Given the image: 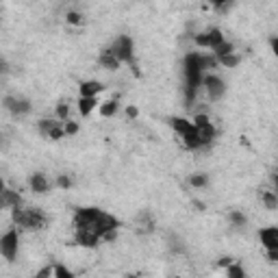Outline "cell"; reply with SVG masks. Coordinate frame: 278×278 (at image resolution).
Returning a JSON list of instances; mask_svg holds the SVG:
<instances>
[{
  "instance_id": "cell-1",
  "label": "cell",
  "mask_w": 278,
  "mask_h": 278,
  "mask_svg": "<svg viewBox=\"0 0 278 278\" xmlns=\"http://www.w3.org/2000/svg\"><path fill=\"white\" fill-rule=\"evenodd\" d=\"M120 222L111 213L96 209V207H87V209H78L74 213V228H89L94 231L98 237L107 235L111 231H118Z\"/></svg>"
},
{
  "instance_id": "cell-2",
  "label": "cell",
  "mask_w": 278,
  "mask_h": 278,
  "mask_svg": "<svg viewBox=\"0 0 278 278\" xmlns=\"http://www.w3.org/2000/svg\"><path fill=\"white\" fill-rule=\"evenodd\" d=\"M11 219L15 226L26 228V231H42V228L48 224V217L44 211L39 209H24L22 204L18 207H11Z\"/></svg>"
},
{
  "instance_id": "cell-3",
  "label": "cell",
  "mask_w": 278,
  "mask_h": 278,
  "mask_svg": "<svg viewBox=\"0 0 278 278\" xmlns=\"http://www.w3.org/2000/svg\"><path fill=\"white\" fill-rule=\"evenodd\" d=\"M109 50L116 54V59L120 63H135V50H133V39H130L128 35H120L116 42H113V46L109 48Z\"/></svg>"
},
{
  "instance_id": "cell-4",
  "label": "cell",
  "mask_w": 278,
  "mask_h": 278,
  "mask_svg": "<svg viewBox=\"0 0 278 278\" xmlns=\"http://www.w3.org/2000/svg\"><path fill=\"white\" fill-rule=\"evenodd\" d=\"M18 243H20L18 231H15V228L7 231L3 237H0V255H3L7 261H13L18 257Z\"/></svg>"
},
{
  "instance_id": "cell-5",
  "label": "cell",
  "mask_w": 278,
  "mask_h": 278,
  "mask_svg": "<svg viewBox=\"0 0 278 278\" xmlns=\"http://www.w3.org/2000/svg\"><path fill=\"white\" fill-rule=\"evenodd\" d=\"M193 126H196V133H198L202 146H209L215 139V126L211 124L207 116H196L193 118Z\"/></svg>"
},
{
  "instance_id": "cell-6",
  "label": "cell",
  "mask_w": 278,
  "mask_h": 278,
  "mask_svg": "<svg viewBox=\"0 0 278 278\" xmlns=\"http://www.w3.org/2000/svg\"><path fill=\"white\" fill-rule=\"evenodd\" d=\"M200 85H204V89H207V94H209L211 100H219V98L226 94V83L219 76H215V74H204Z\"/></svg>"
},
{
  "instance_id": "cell-7",
  "label": "cell",
  "mask_w": 278,
  "mask_h": 278,
  "mask_svg": "<svg viewBox=\"0 0 278 278\" xmlns=\"http://www.w3.org/2000/svg\"><path fill=\"white\" fill-rule=\"evenodd\" d=\"M37 128H39V133H42L44 137L52 139V142H59V139L65 135L63 122H57V120H39Z\"/></svg>"
},
{
  "instance_id": "cell-8",
  "label": "cell",
  "mask_w": 278,
  "mask_h": 278,
  "mask_svg": "<svg viewBox=\"0 0 278 278\" xmlns=\"http://www.w3.org/2000/svg\"><path fill=\"white\" fill-rule=\"evenodd\" d=\"M3 104H5L7 111L13 113V116H26L31 111V102L26 98H20V96H7L3 100Z\"/></svg>"
},
{
  "instance_id": "cell-9",
  "label": "cell",
  "mask_w": 278,
  "mask_h": 278,
  "mask_svg": "<svg viewBox=\"0 0 278 278\" xmlns=\"http://www.w3.org/2000/svg\"><path fill=\"white\" fill-rule=\"evenodd\" d=\"M224 42V35L219 29H211L207 33H202V35L196 37V44H198L200 48H209V50H213V48H217L219 44Z\"/></svg>"
},
{
  "instance_id": "cell-10",
  "label": "cell",
  "mask_w": 278,
  "mask_h": 278,
  "mask_svg": "<svg viewBox=\"0 0 278 278\" xmlns=\"http://www.w3.org/2000/svg\"><path fill=\"white\" fill-rule=\"evenodd\" d=\"M98 241H100V237H98L94 231H89V228H76V243L83 248H96Z\"/></svg>"
},
{
  "instance_id": "cell-11",
  "label": "cell",
  "mask_w": 278,
  "mask_h": 278,
  "mask_svg": "<svg viewBox=\"0 0 278 278\" xmlns=\"http://www.w3.org/2000/svg\"><path fill=\"white\" fill-rule=\"evenodd\" d=\"M259 235H261V243L265 246V250H278V228L276 226H267Z\"/></svg>"
},
{
  "instance_id": "cell-12",
  "label": "cell",
  "mask_w": 278,
  "mask_h": 278,
  "mask_svg": "<svg viewBox=\"0 0 278 278\" xmlns=\"http://www.w3.org/2000/svg\"><path fill=\"white\" fill-rule=\"evenodd\" d=\"M29 185L35 193H48V189H50V181H48L46 174H42V172H35V174L31 176Z\"/></svg>"
},
{
  "instance_id": "cell-13",
  "label": "cell",
  "mask_w": 278,
  "mask_h": 278,
  "mask_svg": "<svg viewBox=\"0 0 278 278\" xmlns=\"http://www.w3.org/2000/svg\"><path fill=\"white\" fill-rule=\"evenodd\" d=\"M170 126L176 130L178 135H185V133H189V130L193 128V122H189V120H185V118H172L170 120Z\"/></svg>"
},
{
  "instance_id": "cell-14",
  "label": "cell",
  "mask_w": 278,
  "mask_h": 278,
  "mask_svg": "<svg viewBox=\"0 0 278 278\" xmlns=\"http://www.w3.org/2000/svg\"><path fill=\"white\" fill-rule=\"evenodd\" d=\"M96 96H80V100H78V111H80V116H89L94 109H96Z\"/></svg>"
},
{
  "instance_id": "cell-15",
  "label": "cell",
  "mask_w": 278,
  "mask_h": 278,
  "mask_svg": "<svg viewBox=\"0 0 278 278\" xmlns=\"http://www.w3.org/2000/svg\"><path fill=\"white\" fill-rule=\"evenodd\" d=\"M102 89V83H98V80H85V83H80V96H98Z\"/></svg>"
},
{
  "instance_id": "cell-16",
  "label": "cell",
  "mask_w": 278,
  "mask_h": 278,
  "mask_svg": "<svg viewBox=\"0 0 278 278\" xmlns=\"http://www.w3.org/2000/svg\"><path fill=\"white\" fill-rule=\"evenodd\" d=\"M100 65L102 68H107V70H118L122 63L116 59V54H113L111 50H102L100 52Z\"/></svg>"
},
{
  "instance_id": "cell-17",
  "label": "cell",
  "mask_w": 278,
  "mask_h": 278,
  "mask_svg": "<svg viewBox=\"0 0 278 278\" xmlns=\"http://www.w3.org/2000/svg\"><path fill=\"white\" fill-rule=\"evenodd\" d=\"M3 198L7 202V207H18V204H22V196L18 191H13V189H3Z\"/></svg>"
},
{
  "instance_id": "cell-18",
  "label": "cell",
  "mask_w": 278,
  "mask_h": 278,
  "mask_svg": "<svg viewBox=\"0 0 278 278\" xmlns=\"http://www.w3.org/2000/svg\"><path fill=\"white\" fill-rule=\"evenodd\" d=\"M261 202L265 204V209L274 211L278 207V198H276V191H261Z\"/></svg>"
},
{
  "instance_id": "cell-19",
  "label": "cell",
  "mask_w": 278,
  "mask_h": 278,
  "mask_svg": "<svg viewBox=\"0 0 278 278\" xmlns=\"http://www.w3.org/2000/svg\"><path fill=\"white\" fill-rule=\"evenodd\" d=\"M118 107H120L118 100H107V102L100 104V113L104 118H111V116H116V113H118Z\"/></svg>"
},
{
  "instance_id": "cell-20",
  "label": "cell",
  "mask_w": 278,
  "mask_h": 278,
  "mask_svg": "<svg viewBox=\"0 0 278 278\" xmlns=\"http://www.w3.org/2000/svg\"><path fill=\"white\" fill-rule=\"evenodd\" d=\"M239 61H241V57L237 54V52H231V54L222 57V59H217V63L226 65V68H237V65H239Z\"/></svg>"
},
{
  "instance_id": "cell-21",
  "label": "cell",
  "mask_w": 278,
  "mask_h": 278,
  "mask_svg": "<svg viewBox=\"0 0 278 278\" xmlns=\"http://www.w3.org/2000/svg\"><path fill=\"white\" fill-rule=\"evenodd\" d=\"M226 276H231V278H246V272L239 267V265H226Z\"/></svg>"
},
{
  "instance_id": "cell-22",
  "label": "cell",
  "mask_w": 278,
  "mask_h": 278,
  "mask_svg": "<svg viewBox=\"0 0 278 278\" xmlns=\"http://www.w3.org/2000/svg\"><path fill=\"white\" fill-rule=\"evenodd\" d=\"M189 185H191V187H207V185H209V178L204 176V174H191Z\"/></svg>"
},
{
  "instance_id": "cell-23",
  "label": "cell",
  "mask_w": 278,
  "mask_h": 278,
  "mask_svg": "<svg viewBox=\"0 0 278 278\" xmlns=\"http://www.w3.org/2000/svg\"><path fill=\"white\" fill-rule=\"evenodd\" d=\"M228 217H231V222H233L235 226H246V222H248V217L243 215L241 211H233V213L228 215Z\"/></svg>"
},
{
  "instance_id": "cell-24",
  "label": "cell",
  "mask_w": 278,
  "mask_h": 278,
  "mask_svg": "<svg viewBox=\"0 0 278 278\" xmlns=\"http://www.w3.org/2000/svg\"><path fill=\"white\" fill-rule=\"evenodd\" d=\"M57 118H59L61 122L70 120V109H68V104H65V102H61L59 107H57Z\"/></svg>"
},
{
  "instance_id": "cell-25",
  "label": "cell",
  "mask_w": 278,
  "mask_h": 278,
  "mask_svg": "<svg viewBox=\"0 0 278 278\" xmlns=\"http://www.w3.org/2000/svg\"><path fill=\"white\" fill-rule=\"evenodd\" d=\"M63 130H65V135H76L78 133V124H76V122H72V120H65L63 122Z\"/></svg>"
},
{
  "instance_id": "cell-26",
  "label": "cell",
  "mask_w": 278,
  "mask_h": 278,
  "mask_svg": "<svg viewBox=\"0 0 278 278\" xmlns=\"http://www.w3.org/2000/svg\"><path fill=\"white\" fill-rule=\"evenodd\" d=\"M52 276H57V278H72V272H70V269H65V267H61V265H57L52 269Z\"/></svg>"
},
{
  "instance_id": "cell-27",
  "label": "cell",
  "mask_w": 278,
  "mask_h": 278,
  "mask_svg": "<svg viewBox=\"0 0 278 278\" xmlns=\"http://www.w3.org/2000/svg\"><path fill=\"white\" fill-rule=\"evenodd\" d=\"M57 185H59L61 189H70V187H72V181H70L68 176H59V178H57Z\"/></svg>"
},
{
  "instance_id": "cell-28",
  "label": "cell",
  "mask_w": 278,
  "mask_h": 278,
  "mask_svg": "<svg viewBox=\"0 0 278 278\" xmlns=\"http://www.w3.org/2000/svg\"><path fill=\"white\" fill-rule=\"evenodd\" d=\"M68 22H72V24H80V15H78L76 11H70V13H68Z\"/></svg>"
},
{
  "instance_id": "cell-29",
  "label": "cell",
  "mask_w": 278,
  "mask_h": 278,
  "mask_svg": "<svg viewBox=\"0 0 278 278\" xmlns=\"http://www.w3.org/2000/svg\"><path fill=\"white\" fill-rule=\"evenodd\" d=\"M137 113H139V111H137L135 107H128V109H126V116H128L130 120H135V118H137Z\"/></svg>"
},
{
  "instance_id": "cell-30",
  "label": "cell",
  "mask_w": 278,
  "mask_h": 278,
  "mask_svg": "<svg viewBox=\"0 0 278 278\" xmlns=\"http://www.w3.org/2000/svg\"><path fill=\"white\" fill-rule=\"evenodd\" d=\"M44 276H52V267H48V269H42V272L37 274V278H44Z\"/></svg>"
},
{
  "instance_id": "cell-31",
  "label": "cell",
  "mask_w": 278,
  "mask_h": 278,
  "mask_svg": "<svg viewBox=\"0 0 278 278\" xmlns=\"http://www.w3.org/2000/svg\"><path fill=\"white\" fill-rule=\"evenodd\" d=\"M231 263H233V261H231V259H228V257H226V259H219V265H222V267H226V265H231Z\"/></svg>"
},
{
  "instance_id": "cell-32",
  "label": "cell",
  "mask_w": 278,
  "mask_h": 278,
  "mask_svg": "<svg viewBox=\"0 0 278 278\" xmlns=\"http://www.w3.org/2000/svg\"><path fill=\"white\" fill-rule=\"evenodd\" d=\"M5 72H7V63L0 59V74H5Z\"/></svg>"
},
{
  "instance_id": "cell-33",
  "label": "cell",
  "mask_w": 278,
  "mask_h": 278,
  "mask_svg": "<svg viewBox=\"0 0 278 278\" xmlns=\"http://www.w3.org/2000/svg\"><path fill=\"white\" fill-rule=\"evenodd\" d=\"M3 189H5V181L0 178V193H3Z\"/></svg>"
},
{
  "instance_id": "cell-34",
  "label": "cell",
  "mask_w": 278,
  "mask_h": 278,
  "mask_svg": "<svg viewBox=\"0 0 278 278\" xmlns=\"http://www.w3.org/2000/svg\"><path fill=\"white\" fill-rule=\"evenodd\" d=\"M0 142H3V133H0Z\"/></svg>"
}]
</instances>
